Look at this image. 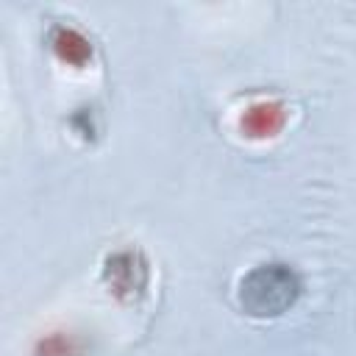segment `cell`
<instances>
[{
	"instance_id": "1",
	"label": "cell",
	"mask_w": 356,
	"mask_h": 356,
	"mask_svg": "<svg viewBox=\"0 0 356 356\" xmlns=\"http://www.w3.org/2000/svg\"><path fill=\"white\" fill-rule=\"evenodd\" d=\"M298 295V278L284 264H261L248 278H242V306L250 314H278Z\"/></svg>"
},
{
	"instance_id": "3",
	"label": "cell",
	"mask_w": 356,
	"mask_h": 356,
	"mask_svg": "<svg viewBox=\"0 0 356 356\" xmlns=\"http://www.w3.org/2000/svg\"><path fill=\"white\" fill-rule=\"evenodd\" d=\"M53 50L67 61V64H75V67H81V64H86V58L92 56V44L86 42V36L81 33V31H75V28H56V33H53Z\"/></svg>"
},
{
	"instance_id": "4",
	"label": "cell",
	"mask_w": 356,
	"mask_h": 356,
	"mask_svg": "<svg viewBox=\"0 0 356 356\" xmlns=\"http://www.w3.org/2000/svg\"><path fill=\"white\" fill-rule=\"evenodd\" d=\"M33 356H78V339L72 334H47L36 342Z\"/></svg>"
},
{
	"instance_id": "2",
	"label": "cell",
	"mask_w": 356,
	"mask_h": 356,
	"mask_svg": "<svg viewBox=\"0 0 356 356\" xmlns=\"http://www.w3.org/2000/svg\"><path fill=\"white\" fill-rule=\"evenodd\" d=\"M286 108L278 100H256L239 114V131L250 139H267L275 136L284 128Z\"/></svg>"
}]
</instances>
